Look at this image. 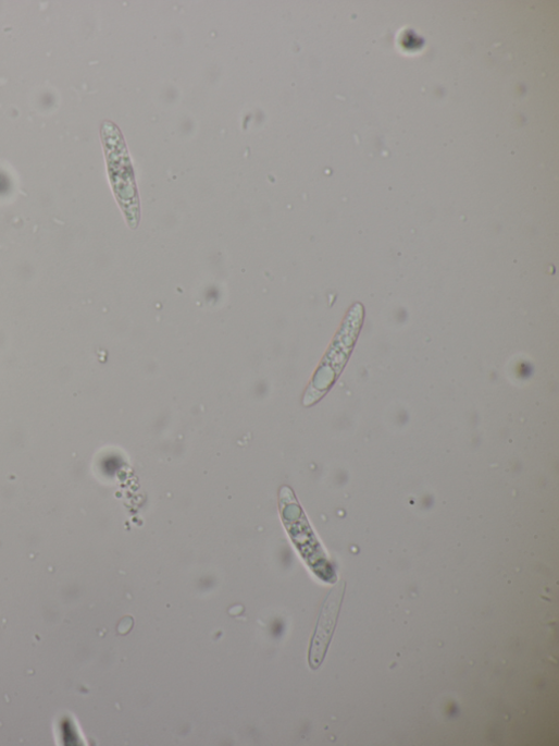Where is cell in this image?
<instances>
[{"mask_svg": "<svg viewBox=\"0 0 559 746\" xmlns=\"http://www.w3.org/2000/svg\"><path fill=\"white\" fill-rule=\"evenodd\" d=\"M345 596V584H339L327 598L310 650V664L315 670L323 663L333 638Z\"/></svg>", "mask_w": 559, "mask_h": 746, "instance_id": "obj_1", "label": "cell"}]
</instances>
